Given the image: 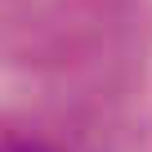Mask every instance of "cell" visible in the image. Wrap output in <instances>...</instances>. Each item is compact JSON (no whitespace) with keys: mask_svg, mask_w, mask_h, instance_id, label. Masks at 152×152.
<instances>
[{"mask_svg":"<svg viewBox=\"0 0 152 152\" xmlns=\"http://www.w3.org/2000/svg\"><path fill=\"white\" fill-rule=\"evenodd\" d=\"M0 152H63V148H54L49 139H36V134H14L0 143Z\"/></svg>","mask_w":152,"mask_h":152,"instance_id":"obj_1","label":"cell"}]
</instances>
